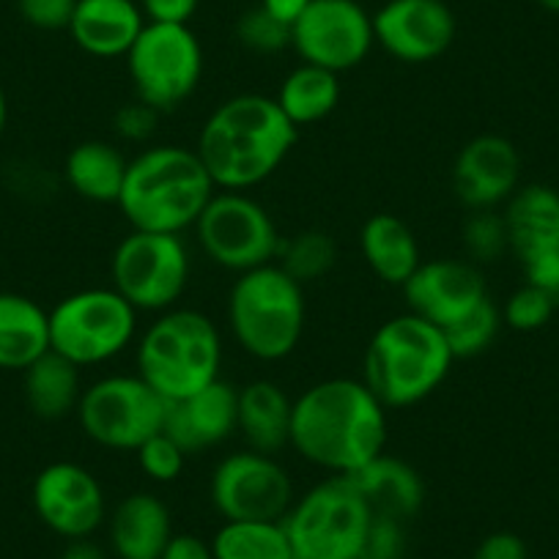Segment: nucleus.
<instances>
[{
    "label": "nucleus",
    "mask_w": 559,
    "mask_h": 559,
    "mask_svg": "<svg viewBox=\"0 0 559 559\" xmlns=\"http://www.w3.org/2000/svg\"><path fill=\"white\" fill-rule=\"evenodd\" d=\"M386 414L362 379L316 381L294 397L292 448L330 477H346L386 453Z\"/></svg>",
    "instance_id": "obj_1"
},
{
    "label": "nucleus",
    "mask_w": 559,
    "mask_h": 559,
    "mask_svg": "<svg viewBox=\"0 0 559 559\" xmlns=\"http://www.w3.org/2000/svg\"><path fill=\"white\" fill-rule=\"evenodd\" d=\"M78 0H17V12L36 31H69Z\"/></svg>",
    "instance_id": "obj_39"
},
{
    "label": "nucleus",
    "mask_w": 559,
    "mask_h": 559,
    "mask_svg": "<svg viewBox=\"0 0 559 559\" xmlns=\"http://www.w3.org/2000/svg\"><path fill=\"white\" fill-rule=\"evenodd\" d=\"M7 118H9V105H7V91L0 85V134L7 129Z\"/></svg>",
    "instance_id": "obj_45"
},
{
    "label": "nucleus",
    "mask_w": 559,
    "mask_h": 559,
    "mask_svg": "<svg viewBox=\"0 0 559 559\" xmlns=\"http://www.w3.org/2000/svg\"><path fill=\"white\" fill-rule=\"evenodd\" d=\"M165 406L168 401L138 373H116L85 386L74 414L94 444L116 453H134L163 431Z\"/></svg>",
    "instance_id": "obj_12"
},
{
    "label": "nucleus",
    "mask_w": 559,
    "mask_h": 559,
    "mask_svg": "<svg viewBox=\"0 0 559 559\" xmlns=\"http://www.w3.org/2000/svg\"><path fill=\"white\" fill-rule=\"evenodd\" d=\"M292 47L302 63L326 72H352L376 47L373 17L357 0H310L292 28Z\"/></svg>",
    "instance_id": "obj_14"
},
{
    "label": "nucleus",
    "mask_w": 559,
    "mask_h": 559,
    "mask_svg": "<svg viewBox=\"0 0 559 559\" xmlns=\"http://www.w3.org/2000/svg\"><path fill=\"white\" fill-rule=\"evenodd\" d=\"M129 159L121 148L107 140H83L63 163V179L72 192L91 203H112L121 198L123 179H127Z\"/></svg>",
    "instance_id": "obj_27"
},
{
    "label": "nucleus",
    "mask_w": 559,
    "mask_h": 559,
    "mask_svg": "<svg viewBox=\"0 0 559 559\" xmlns=\"http://www.w3.org/2000/svg\"><path fill=\"white\" fill-rule=\"evenodd\" d=\"M337 263V245L326 230L310 228L299 230L292 239H283L277 266L294 277L299 286H308L316 280H324Z\"/></svg>",
    "instance_id": "obj_31"
},
{
    "label": "nucleus",
    "mask_w": 559,
    "mask_h": 559,
    "mask_svg": "<svg viewBox=\"0 0 559 559\" xmlns=\"http://www.w3.org/2000/svg\"><path fill=\"white\" fill-rule=\"evenodd\" d=\"M236 39L255 56H277L292 47V28L263 12L261 7L247 9L236 23Z\"/></svg>",
    "instance_id": "obj_34"
},
{
    "label": "nucleus",
    "mask_w": 559,
    "mask_h": 559,
    "mask_svg": "<svg viewBox=\"0 0 559 559\" xmlns=\"http://www.w3.org/2000/svg\"><path fill=\"white\" fill-rule=\"evenodd\" d=\"M209 499L223 521H283L297 493L277 455L245 448L214 466Z\"/></svg>",
    "instance_id": "obj_13"
},
{
    "label": "nucleus",
    "mask_w": 559,
    "mask_h": 559,
    "mask_svg": "<svg viewBox=\"0 0 559 559\" xmlns=\"http://www.w3.org/2000/svg\"><path fill=\"white\" fill-rule=\"evenodd\" d=\"M406 551V521L373 515L365 540V559H403Z\"/></svg>",
    "instance_id": "obj_37"
},
{
    "label": "nucleus",
    "mask_w": 559,
    "mask_h": 559,
    "mask_svg": "<svg viewBox=\"0 0 559 559\" xmlns=\"http://www.w3.org/2000/svg\"><path fill=\"white\" fill-rule=\"evenodd\" d=\"M107 537L116 559H163L174 537V515L157 493L134 491L110 513Z\"/></svg>",
    "instance_id": "obj_20"
},
{
    "label": "nucleus",
    "mask_w": 559,
    "mask_h": 559,
    "mask_svg": "<svg viewBox=\"0 0 559 559\" xmlns=\"http://www.w3.org/2000/svg\"><path fill=\"white\" fill-rule=\"evenodd\" d=\"M401 292L408 313L426 319L439 330L453 326L491 297L480 266L466 258L423 261L417 272L403 283Z\"/></svg>",
    "instance_id": "obj_17"
},
{
    "label": "nucleus",
    "mask_w": 559,
    "mask_h": 559,
    "mask_svg": "<svg viewBox=\"0 0 559 559\" xmlns=\"http://www.w3.org/2000/svg\"><path fill=\"white\" fill-rule=\"evenodd\" d=\"M134 459H138L140 472L154 483H176L187 466L185 450L163 431L148 439L146 444H140L134 450Z\"/></svg>",
    "instance_id": "obj_36"
},
{
    "label": "nucleus",
    "mask_w": 559,
    "mask_h": 559,
    "mask_svg": "<svg viewBox=\"0 0 559 559\" xmlns=\"http://www.w3.org/2000/svg\"><path fill=\"white\" fill-rule=\"evenodd\" d=\"M472 559H530V548H526L524 537L502 530L483 537L472 551Z\"/></svg>",
    "instance_id": "obj_41"
},
{
    "label": "nucleus",
    "mask_w": 559,
    "mask_h": 559,
    "mask_svg": "<svg viewBox=\"0 0 559 559\" xmlns=\"http://www.w3.org/2000/svg\"><path fill=\"white\" fill-rule=\"evenodd\" d=\"M214 192L195 148L152 146L129 159L116 206L132 230L185 236Z\"/></svg>",
    "instance_id": "obj_3"
},
{
    "label": "nucleus",
    "mask_w": 559,
    "mask_h": 559,
    "mask_svg": "<svg viewBox=\"0 0 559 559\" xmlns=\"http://www.w3.org/2000/svg\"><path fill=\"white\" fill-rule=\"evenodd\" d=\"M41 524L63 540L94 537L107 519V497L99 477L74 461H56L36 475L31 488Z\"/></svg>",
    "instance_id": "obj_15"
},
{
    "label": "nucleus",
    "mask_w": 559,
    "mask_h": 559,
    "mask_svg": "<svg viewBox=\"0 0 559 559\" xmlns=\"http://www.w3.org/2000/svg\"><path fill=\"white\" fill-rule=\"evenodd\" d=\"M50 352V310L25 294L0 292V368L25 370Z\"/></svg>",
    "instance_id": "obj_26"
},
{
    "label": "nucleus",
    "mask_w": 559,
    "mask_h": 559,
    "mask_svg": "<svg viewBox=\"0 0 559 559\" xmlns=\"http://www.w3.org/2000/svg\"><path fill=\"white\" fill-rule=\"evenodd\" d=\"M236 423L239 386L217 379L181 401H168L163 433H168L187 455H198L228 442L236 433Z\"/></svg>",
    "instance_id": "obj_19"
},
{
    "label": "nucleus",
    "mask_w": 559,
    "mask_h": 559,
    "mask_svg": "<svg viewBox=\"0 0 559 559\" xmlns=\"http://www.w3.org/2000/svg\"><path fill=\"white\" fill-rule=\"evenodd\" d=\"M274 102L297 129L324 121L341 105V74L313 63H299L280 83Z\"/></svg>",
    "instance_id": "obj_29"
},
{
    "label": "nucleus",
    "mask_w": 559,
    "mask_h": 559,
    "mask_svg": "<svg viewBox=\"0 0 559 559\" xmlns=\"http://www.w3.org/2000/svg\"><path fill=\"white\" fill-rule=\"evenodd\" d=\"M510 252L519 263L559 252V192L548 185H524L504 203Z\"/></svg>",
    "instance_id": "obj_23"
},
{
    "label": "nucleus",
    "mask_w": 559,
    "mask_h": 559,
    "mask_svg": "<svg viewBox=\"0 0 559 559\" xmlns=\"http://www.w3.org/2000/svg\"><path fill=\"white\" fill-rule=\"evenodd\" d=\"M138 310L116 288H83L50 310V348L78 368L116 359L138 341Z\"/></svg>",
    "instance_id": "obj_8"
},
{
    "label": "nucleus",
    "mask_w": 559,
    "mask_h": 559,
    "mask_svg": "<svg viewBox=\"0 0 559 559\" xmlns=\"http://www.w3.org/2000/svg\"><path fill=\"white\" fill-rule=\"evenodd\" d=\"M201 0H138L146 23L159 25H190Z\"/></svg>",
    "instance_id": "obj_40"
},
{
    "label": "nucleus",
    "mask_w": 559,
    "mask_h": 559,
    "mask_svg": "<svg viewBox=\"0 0 559 559\" xmlns=\"http://www.w3.org/2000/svg\"><path fill=\"white\" fill-rule=\"evenodd\" d=\"M80 370L83 368L69 362L52 348L45 357L36 359L31 368H25V401H28L31 412L39 419H50V423L78 412L85 390Z\"/></svg>",
    "instance_id": "obj_28"
},
{
    "label": "nucleus",
    "mask_w": 559,
    "mask_h": 559,
    "mask_svg": "<svg viewBox=\"0 0 559 559\" xmlns=\"http://www.w3.org/2000/svg\"><path fill=\"white\" fill-rule=\"evenodd\" d=\"M258 7H261L263 12L272 14L277 23L294 28V25H297V20L305 14V9L310 7V0H261Z\"/></svg>",
    "instance_id": "obj_43"
},
{
    "label": "nucleus",
    "mask_w": 559,
    "mask_h": 559,
    "mask_svg": "<svg viewBox=\"0 0 559 559\" xmlns=\"http://www.w3.org/2000/svg\"><path fill=\"white\" fill-rule=\"evenodd\" d=\"M354 491L365 499L373 515L408 521L423 510L426 502V483L408 461L397 455L381 453L362 469L346 475Z\"/></svg>",
    "instance_id": "obj_22"
},
{
    "label": "nucleus",
    "mask_w": 559,
    "mask_h": 559,
    "mask_svg": "<svg viewBox=\"0 0 559 559\" xmlns=\"http://www.w3.org/2000/svg\"><path fill=\"white\" fill-rule=\"evenodd\" d=\"M359 255L381 283L397 288L423 263L412 225L390 212H379L365 219L359 228Z\"/></svg>",
    "instance_id": "obj_25"
},
{
    "label": "nucleus",
    "mask_w": 559,
    "mask_h": 559,
    "mask_svg": "<svg viewBox=\"0 0 559 559\" xmlns=\"http://www.w3.org/2000/svg\"><path fill=\"white\" fill-rule=\"evenodd\" d=\"M61 559H110V551L94 543L91 537L83 540H67V548L61 551Z\"/></svg>",
    "instance_id": "obj_44"
},
{
    "label": "nucleus",
    "mask_w": 559,
    "mask_h": 559,
    "mask_svg": "<svg viewBox=\"0 0 559 559\" xmlns=\"http://www.w3.org/2000/svg\"><path fill=\"white\" fill-rule=\"evenodd\" d=\"M499 310H502L504 326H510V330L537 332L551 321V316L557 313V305H554L551 294L524 283V286L510 294L508 302Z\"/></svg>",
    "instance_id": "obj_35"
},
{
    "label": "nucleus",
    "mask_w": 559,
    "mask_h": 559,
    "mask_svg": "<svg viewBox=\"0 0 559 559\" xmlns=\"http://www.w3.org/2000/svg\"><path fill=\"white\" fill-rule=\"evenodd\" d=\"M537 7L540 9H546V12H551V14H559V0H535Z\"/></svg>",
    "instance_id": "obj_46"
},
{
    "label": "nucleus",
    "mask_w": 559,
    "mask_h": 559,
    "mask_svg": "<svg viewBox=\"0 0 559 559\" xmlns=\"http://www.w3.org/2000/svg\"><path fill=\"white\" fill-rule=\"evenodd\" d=\"M134 365V373L165 401H181L219 379L223 337L206 313L176 305L138 335Z\"/></svg>",
    "instance_id": "obj_5"
},
{
    "label": "nucleus",
    "mask_w": 559,
    "mask_h": 559,
    "mask_svg": "<svg viewBox=\"0 0 559 559\" xmlns=\"http://www.w3.org/2000/svg\"><path fill=\"white\" fill-rule=\"evenodd\" d=\"M373 17V39L401 63H431L455 41V14L444 0H386Z\"/></svg>",
    "instance_id": "obj_16"
},
{
    "label": "nucleus",
    "mask_w": 559,
    "mask_h": 559,
    "mask_svg": "<svg viewBox=\"0 0 559 559\" xmlns=\"http://www.w3.org/2000/svg\"><path fill=\"white\" fill-rule=\"evenodd\" d=\"M143 28L138 0H78L69 36L91 58H127Z\"/></svg>",
    "instance_id": "obj_21"
},
{
    "label": "nucleus",
    "mask_w": 559,
    "mask_h": 559,
    "mask_svg": "<svg viewBox=\"0 0 559 559\" xmlns=\"http://www.w3.org/2000/svg\"><path fill=\"white\" fill-rule=\"evenodd\" d=\"M455 357L444 332L414 313L386 319L370 335L362 381L384 408H408L428 401L450 376Z\"/></svg>",
    "instance_id": "obj_4"
},
{
    "label": "nucleus",
    "mask_w": 559,
    "mask_h": 559,
    "mask_svg": "<svg viewBox=\"0 0 559 559\" xmlns=\"http://www.w3.org/2000/svg\"><path fill=\"white\" fill-rule=\"evenodd\" d=\"M551 299H554V305H557V310H559V286H557V288H554Z\"/></svg>",
    "instance_id": "obj_47"
},
{
    "label": "nucleus",
    "mask_w": 559,
    "mask_h": 559,
    "mask_svg": "<svg viewBox=\"0 0 559 559\" xmlns=\"http://www.w3.org/2000/svg\"><path fill=\"white\" fill-rule=\"evenodd\" d=\"M464 250L466 261L477 263V266L510 252L508 225H504L502 214H497V209L469 214V219L464 223Z\"/></svg>",
    "instance_id": "obj_33"
},
{
    "label": "nucleus",
    "mask_w": 559,
    "mask_h": 559,
    "mask_svg": "<svg viewBox=\"0 0 559 559\" xmlns=\"http://www.w3.org/2000/svg\"><path fill=\"white\" fill-rule=\"evenodd\" d=\"M192 230L203 255L234 274L277 263L283 247L277 223L250 192L217 190Z\"/></svg>",
    "instance_id": "obj_10"
},
{
    "label": "nucleus",
    "mask_w": 559,
    "mask_h": 559,
    "mask_svg": "<svg viewBox=\"0 0 559 559\" xmlns=\"http://www.w3.org/2000/svg\"><path fill=\"white\" fill-rule=\"evenodd\" d=\"M359 559H365V557H359Z\"/></svg>",
    "instance_id": "obj_48"
},
{
    "label": "nucleus",
    "mask_w": 559,
    "mask_h": 559,
    "mask_svg": "<svg viewBox=\"0 0 559 559\" xmlns=\"http://www.w3.org/2000/svg\"><path fill=\"white\" fill-rule=\"evenodd\" d=\"M308 321L305 288L277 263L236 274L228 294V324L245 354L280 362L299 348Z\"/></svg>",
    "instance_id": "obj_6"
},
{
    "label": "nucleus",
    "mask_w": 559,
    "mask_h": 559,
    "mask_svg": "<svg viewBox=\"0 0 559 559\" xmlns=\"http://www.w3.org/2000/svg\"><path fill=\"white\" fill-rule=\"evenodd\" d=\"M521 187V154L504 134H477L453 163V192L469 212L504 206Z\"/></svg>",
    "instance_id": "obj_18"
},
{
    "label": "nucleus",
    "mask_w": 559,
    "mask_h": 559,
    "mask_svg": "<svg viewBox=\"0 0 559 559\" xmlns=\"http://www.w3.org/2000/svg\"><path fill=\"white\" fill-rule=\"evenodd\" d=\"M134 99L159 116L174 112L198 91L203 78V47L190 25L146 23L127 52Z\"/></svg>",
    "instance_id": "obj_11"
},
{
    "label": "nucleus",
    "mask_w": 559,
    "mask_h": 559,
    "mask_svg": "<svg viewBox=\"0 0 559 559\" xmlns=\"http://www.w3.org/2000/svg\"><path fill=\"white\" fill-rule=\"evenodd\" d=\"M209 543L214 559H297L283 521H223Z\"/></svg>",
    "instance_id": "obj_30"
},
{
    "label": "nucleus",
    "mask_w": 559,
    "mask_h": 559,
    "mask_svg": "<svg viewBox=\"0 0 559 559\" xmlns=\"http://www.w3.org/2000/svg\"><path fill=\"white\" fill-rule=\"evenodd\" d=\"M502 324V310H499L497 302L488 297L486 302L477 305L472 313H466L464 319L455 321L453 326H448V330L442 332L455 359H472L480 357V354H486L488 348L493 346Z\"/></svg>",
    "instance_id": "obj_32"
},
{
    "label": "nucleus",
    "mask_w": 559,
    "mask_h": 559,
    "mask_svg": "<svg viewBox=\"0 0 559 559\" xmlns=\"http://www.w3.org/2000/svg\"><path fill=\"white\" fill-rule=\"evenodd\" d=\"M163 559H214L212 543L190 532H174L170 543L165 546Z\"/></svg>",
    "instance_id": "obj_42"
},
{
    "label": "nucleus",
    "mask_w": 559,
    "mask_h": 559,
    "mask_svg": "<svg viewBox=\"0 0 559 559\" xmlns=\"http://www.w3.org/2000/svg\"><path fill=\"white\" fill-rule=\"evenodd\" d=\"M159 112L154 107L143 105L140 99L121 105L112 116V132L123 140V143H146L154 132H157Z\"/></svg>",
    "instance_id": "obj_38"
},
{
    "label": "nucleus",
    "mask_w": 559,
    "mask_h": 559,
    "mask_svg": "<svg viewBox=\"0 0 559 559\" xmlns=\"http://www.w3.org/2000/svg\"><path fill=\"white\" fill-rule=\"evenodd\" d=\"M294 397L272 379H255L239 386V423L236 433L258 453L277 455L292 448Z\"/></svg>",
    "instance_id": "obj_24"
},
{
    "label": "nucleus",
    "mask_w": 559,
    "mask_h": 559,
    "mask_svg": "<svg viewBox=\"0 0 559 559\" xmlns=\"http://www.w3.org/2000/svg\"><path fill=\"white\" fill-rule=\"evenodd\" d=\"M192 258L185 236L129 230L110 258L112 288L138 313L176 308L190 286Z\"/></svg>",
    "instance_id": "obj_9"
},
{
    "label": "nucleus",
    "mask_w": 559,
    "mask_h": 559,
    "mask_svg": "<svg viewBox=\"0 0 559 559\" xmlns=\"http://www.w3.org/2000/svg\"><path fill=\"white\" fill-rule=\"evenodd\" d=\"M297 140L299 129L274 96L239 94L203 121L195 154L217 190L247 192L283 168Z\"/></svg>",
    "instance_id": "obj_2"
},
{
    "label": "nucleus",
    "mask_w": 559,
    "mask_h": 559,
    "mask_svg": "<svg viewBox=\"0 0 559 559\" xmlns=\"http://www.w3.org/2000/svg\"><path fill=\"white\" fill-rule=\"evenodd\" d=\"M373 513L346 477H326L294 499L283 526L297 559H359Z\"/></svg>",
    "instance_id": "obj_7"
}]
</instances>
